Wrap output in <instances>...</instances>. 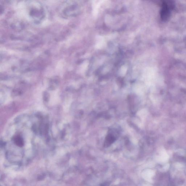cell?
I'll list each match as a JSON object with an SVG mask.
<instances>
[{"instance_id": "1", "label": "cell", "mask_w": 186, "mask_h": 186, "mask_svg": "<svg viewBox=\"0 0 186 186\" xmlns=\"http://www.w3.org/2000/svg\"><path fill=\"white\" fill-rule=\"evenodd\" d=\"M25 6L27 16L30 21L36 25L44 22L46 18V11L41 3L36 1H28Z\"/></svg>"}, {"instance_id": "2", "label": "cell", "mask_w": 186, "mask_h": 186, "mask_svg": "<svg viewBox=\"0 0 186 186\" xmlns=\"http://www.w3.org/2000/svg\"><path fill=\"white\" fill-rule=\"evenodd\" d=\"M75 3L72 1H66L61 4L59 9L60 14L63 17L69 18L75 15Z\"/></svg>"}, {"instance_id": "3", "label": "cell", "mask_w": 186, "mask_h": 186, "mask_svg": "<svg viewBox=\"0 0 186 186\" xmlns=\"http://www.w3.org/2000/svg\"><path fill=\"white\" fill-rule=\"evenodd\" d=\"M173 3L170 1H164L162 3L161 17L164 21L168 20L170 16V10L173 9Z\"/></svg>"}, {"instance_id": "4", "label": "cell", "mask_w": 186, "mask_h": 186, "mask_svg": "<svg viewBox=\"0 0 186 186\" xmlns=\"http://www.w3.org/2000/svg\"><path fill=\"white\" fill-rule=\"evenodd\" d=\"M115 139L116 138L114 137L113 134H109L107 137H106L105 145H106V147L110 145L111 144L114 142Z\"/></svg>"}]
</instances>
